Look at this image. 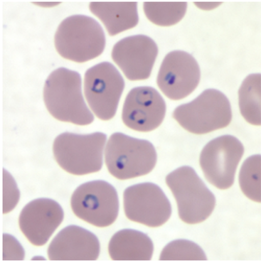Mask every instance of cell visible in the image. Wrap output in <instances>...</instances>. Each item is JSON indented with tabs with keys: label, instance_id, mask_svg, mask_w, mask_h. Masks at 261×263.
<instances>
[{
	"label": "cell",
	"instance_id": "obj_4",
	"mask_svg": "<svg viewBox=\"0 0 261 263\" xmlns=\"http://www.w3.org/2000/svg\"><path fill=\"white\" fill-rule=\"evenodd\" d=\"M173 117L189 132L204 134L227 127L232 121V111L223 92L208 88L190 102L177 107Z\"/></svg>",
	"mask_w": 261,
	"mask_h": 263
},
{
	"label": "cell",
	"instance_id": "obj_23",
	"mask_svg": "<svg viewBox=\"0 0 261 263\" xmlns=\"http://www.w3.org/2000/svg\"><path fill=\"white\" fill-rule=\"evenodd\" d=\"M194 4L201 9L210 10L217 8L220 6L222 2H197Z\"/></svg>",
	"mask_w": 261,
	"mask_h": 263
},
{
	"label": "cell",
	"instance_id": "obj_14",
	"mask_svg": "<svg viewBox=\"0 0 261 263\" xmlns=\"http://www.w3.org/2000/svg\"><path fill=\"white\" fill-rule=\"evenodd\" d=\"M64 212L59 204L48 198H39L28 203L20 212V229L33 245H44L62 223Z\"/></svg>",
	"mask_w": 261,
	"mask_h": 263
},
{
	"label": "cell",
	"instance_id": "obj_18",
	"mask_svg": "<svg viewBox=\"0 0 261 263\" xmlns=\"http://www.w3.org/2000/svg\"><path fill=\"white\" fill-rule=\"evenodd\" d=\"M239 109L248 124L261 125V74L248 75L242 81L238 91Z\"/></svg>",
	"mask_w": 261,
	"mask_h": 263
},
{
	"label": "cell",
	"instance_id": "obj_16",
	"mask_svg": "<svg viewBox=\"0 0 261 263\" xmlns=\"http://www.w3.org/2000/svg\"><path fill=\"white\" fill-rule=\"evenodd\" d=\"M108 250L114 260H150L153 245L146 234L134 229L117 232L110 241Z\"/></svg>",
	"mask_w": 261,
	"mask_h": 263
},
{
	"label": "cell",
	"instance_id": "obj_7",
	"mask_svg": "<svg viewBox=\"0 0 261 263\" xmlns=\"http://www.w3.org/2000/svg\"><path fill=\"white\" fill-rule=\"evenodd\" d=\"M244 153L243 144L232 135H220L209 141L199 157L200 165L205 179L219 189L231 187Z\"/></svg>",
	"mask_w": 261,
	"mask_h": 263
},
{
	"label": "cell",
	"instance_id": "obj_1",
	"mask_svg": "<svg viewBox=\"0 0 261 263\" xmlns=\"http://www.w3.org/2000/svg\"><path fill=\"white\" fill-rule=\"evenodd\" d=\"M43 94L47 110L56 119L78 125L93 121L82 94L79 73L65 67L55 69L45 82Z\"/></svg>",
	"mask_w": 261,
	"mask_h": 263
},
{
	"label": "cell",
	"instance_id": "obj_3",
	"mask_svg": "<svg viewBox=\"0 0 261 263\" xmlns=\"http://www.w3.org/2000/svg\"><path fill=\"white\" fill-rule=\"evenodd\" d=\"M105 158L112 176L126 180L150 173L155 165L157 155L150 141L116 132L107 142Z\"/></svg>",
	"mask_w": 261,
	"mask_h": 263
},
{
	"label": "cell",
	"instance_id": "obj_20",
	"mask_svg": "<svg viewBox=\"0 0 261 263\" xmlns=\"http://www.w3.org/2000/svg\"><path fill=\"white\" fill-rule=\"evenodd\" d=\"M187 7L186 2H145L143 9L147 18L161 26H169L179 21Z\"/></svg>",
	"mask_w": 261,
	"mask_h": 263
},
{
	"label": "cell",
	"instance_id": "obj_11",
	"mask_svg": "<svg viewBox=\"0 0 261 263\" xmlns=\"http://www.w3.org/2000/svg\"><path fill=\"white\" fill-rule=\"evenodd\" d=\"M200 79V70L195 59L186 52L176 50L170 52L164 58L156 81L167 98L178 100L191 94Z\"/></svg>",
	"mask_w": 261,
	"mask_h": 263
},
{
	"label": "cell",
	"instance_id": "obj_17",
	"mask_svg": "<svg viewBox=\"0 0 261 263\" xmlns=\"http://www.w3.org/2000/svg\"><path fill=\"white\" fill-rule=\"evenodd\" d=\"M89 8L111 36L135 27L139 21L136 2H92Z\"/></svg>",
	"mask_w": 261,
	"mask_h": 263
},
{
	"label": "cell",
	"instance_id": "obj_12",
	"mask_svg": "<svg viewBox=\"0 0 261 263\" xmlns=\"http://www.w3.org/2000/svg\"><path fill=\"white\" fill-rule=\"evenodd\" d=\"M166 110L165 102L155 89L150 86L137 87L132 89L125 98L122 119L131 129L149 132L161 124Z\"/></svg>",
	"mask_w": 261,
	"mask_h": 263
},
{
	"label": "cell",
	"instance_id": "obj_9",
	"mask_svg": "<svg viewBox=\"0 0 261 263\" xmlns=\"http://www.w3.org/2000/svg\"><path fill=\"white\" fill-rule=\"evenodd\" d=\"M84 93L95 115L107 121L115 115L124 88L123 77L109 62H102L89 68L84 76Z\"/></svg>",
	"mask_w": 261,
	"mask_h": 263
},
{
	"label": "cell",
	"instance_id": "obj_2",
	"mask_svg": "<svg viewBox=\"0 0 261 263\" xmlns=\"http://www.w3.org/2000/svg\"><path fill=\"white\" fill-rule=\"evenodd\" d=\"M54 41L57 51L62 57L81 63L102 53L106 38L102 27L95 19L84 15H74L61 22Z\"/></svg>",
	"mask_w": 261,
	"mask_h": 263
},
{
	"label": "cell",
	"instance_id": "obj_15",
	"mask_svg": "<svg viewBox=\"0 0 261 263\" xmlns=\"http://www.w3.org/2000/svg\"><path fill=\"white\" fill-rule=\"evenodd\" d=\"M100 252L96 236L76 225L61 230L50 243L47 250L51 260H95Z\"/></svg>",
	"mask_w": 261,
	"mask_h": 263
},
{
	"label": "cell",
	"instance_id": "obj_13",
	"mask_svg": "<svg viewBox=\"0 0 261 263\" xmlns=\"http://www.w3.org/2000/svg\"><path fill=\"white\" fill-rule=\"evenodd\" d=\"M158 52L151 38L136 35L118 41L112 49V58L128 80H141L150 76Z\"/></svg>",
	"mask_w": 261,
	"mask_h": 263
},
{
	"label": "cell",
	"instance_id": "obj_19",
	"mask_svg": "<svg viewBox=\"0 0 261 263\" xmlns=\"http://www.w3.org/2000/svg\"><path fill=\"white\" fill-rule=\"evenodd\" d=\"M238 183L243 195L256 203L261 202V155L247 157L242 162L238 173Z\"/></svg>",
	"mask_w": 261,
	"mask_h": 263
},
{
	"label": "cell",
	"instance_id": "obj_8",
	"mask_svg": "<svg viewBox=\"0 0 261 263\" xmlns=\"http://www.w3.org/2000/svg\"><path fill=\"white\" fill-rule=\"evenodd\" d=\"M74 213L99 227L110 226L119 212V200L114 187L103 180L84 183L73 193L70 201Z\"/></svg>",
	"mask_w": 261,
	"mask_h": 263
},
{
	"label": "cell",
	"instance_id": "obj_10",
	"mask_svg": "<svg viewBox=\"0 0 261 263\" xmlns=\"http://www.w3.org/2000/svg\"><path fill=\"white\" fill-rule=\"evenodd\" d=\"M124 209L130 220L151 227L165 223L171 214L170 203L162 189L151 182L128 187L123 193Z\"/></svg>",
	"mask_w": 261,
	"mask_h": 263
},
{
	"label": "cell",
	"instance_id": "obj_22",
	"mask_svg": "<svg viewBox=\"0 0 261 263\" xmlns=\"http://www.w3.org/2000/svg\"><path fill=\"white\" fill-rule=\"evenodd\" d=\"M24 251L17 240L13 236L3 235V258L4 260H22Z\"/></svg>",
	"mask_w": 261,
	"mask_h": 263
},
{
	"label": "cell",
	"instance_id": "obj_5",
	"mask_svg": "<svg viewBox=\"0 0 261 263\" xmlns=\"http://www.w3.org/2000/svg\"><path fill=\"white\" fill-rule=\"evenodd\" d=\"M166 183L176 200L179 217L183 222L199 223L213 212L215 196L192 168L176 169L167 175Z\"/></svg>",
	"mask_w": 261,
	"mask_h": 263
},
{
	"label": "cell",
	"instance_id": "obj_6",
	"mask_svg": "<svg viewBox=\"0 0 261 263\" xmlns=\"http://www.w3.org/2000/svg\"><path fill=\"white\" fill-rule=\"evenodd\" d=\"M107 135L96 132L88 134L64 132L53 144L57 162L64 170L75 175L99 171L102 166Z\"/></svg>",
	"mask_w": 261,
	"mask_h": 263
},
{
	"label": "cell",
	"instance_id": "obj_21",
	"mask_svg": "<svg viewBox=\"0 0 261 263\" xmlns=\"http://www.w3.org/2000/svg\"><path fill=\"white\" fill-rule=\"evenodd\" d=\"M160 260H206L207 257L203 250L195 243L186 240H177L164 248Z\"/></svg>",
	"mask_w": 261,
	"mask_h": 263
}]
</instances>
